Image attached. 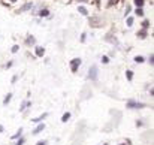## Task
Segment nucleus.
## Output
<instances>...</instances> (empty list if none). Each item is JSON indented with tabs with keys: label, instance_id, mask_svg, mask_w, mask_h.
<instances>
[{
	"label": "nucleus",
	"instance_id": "1",
	"mask_svg": "<svg viewBox=\"0 0 154 145\" xmlns=\"http://www.w3.org/2000/svg\"><path fill=\"white\" fill-rule=\"evenodd\" d=\"M88 78H90L91 81H96V79H97V67H96V66H91V67H90Z\"/></svg>",
	"mask_w": 154,
	"mask_h": 145
},
{
	"label": "nucleus",
	"instance_id": "2",
	"mask_svg": "<svg viewBox=\"0 0 154 145\" xmlns=\"http://www.w3.org/2000/svg\"><path fill=\"white\" fill-rule=\"evenodd\" d=\"M127 108L139 109V108H144V103H138V102H135V100H129V102H127Z\"/></svg>",
	"mask_w": 154,
	"mask_h": 145
},
{
	"label": "nucleus",
	"instance_id": "3",
	"mask_svg": "<svg viewBox=\"0 0 154 145\" xmlns=\"http://www.w3.org/2000/svg\"><path fill=\"white\" fill-rule=\"evenodd\" d=\"M81 64V58H73L70 62V67H72V72H76L78 70V66Z\"/></svg>",
	"mask_w": 154,
	"mask_h": 145
},
{
	"label": "nucleus",
	"instance_id": "4",
	"mask_svg": "<svg viewBox=\"0 0 154 145\" xmlns=\"http://www.w3.org/2000/svg\"><path fill=\"white\" fill-rule=\"evenodd\" d=\"M47 117H48V114L45 112V114H42V115H40V117H38V118H33L31 121H33V123H40V121H44Z\"/></svg>",
	"mask_w": 154,
	"mask_h": 145
},
{
	"label": "nucleus",
	"instance_id": "5",
	"mask_svg": "<svg viewBox=\"0 0 154 145\" xmlns=\"http://www.w3.org/2000/svg\"><path fill=\"white\" fill-rule=\"evenodd\" d=\"M44 129H45V124H44V123H40V124L36 127V129L33 130V135H38V133H40V132L44 130Z\"/></svg>",
	"mask_w": 154,
	"mask_h": 145
},
{
	"label": "nucleus",
	"instance_id": "6",
	"mask_svg": "<svg viewBox=\"0 0 154 145\" xmlns=\"http://www.w3.org/2000/svg\"><path fill=\"white\" fill-rule=\"evenodd\" d=\"M44 54H45V49L42 48V47H36V55H38V57H42Z\"/></svg>",
	"mask_w": 154,
	"mask_h": 145
},
{
	"label": "nucleus",
	"instance_id": "7",
	"mask_svg": "<svg viewBox=\"0 0 154 145\" xmlns=\"http://www.w3.org/2000/svg\"><path fill=\"white\" fill-rule=\"evenodd\" d=\"M11 99H12V94H11V93H9V94H8L6 97H5V100H3V105L6 106L8 103H9V102H11Z\"/></svg>",
	"mask_w": 154,
	"mask_h": 145
},
{
	"label": "nucleus",
	"instance_id": "8",
	"mask_svg": "<svg viewBox=\"0 0 154 145\" xmlns=\"http://www.w3.org/2000/svg\"><path fill=\"white\" fill-rule=\"evenodd\" d=\"M31 8V3H27V5H24L21 9H18V12H24V11H27V9H30Z\"/></svg>",
	"mask_w": 154,
	"mask_h": 145
},
{
	"label": "nucleus",
	"instance_id": "9",
	"mask_svg": "<svg viewBox=\"0 0 154 145\" xmlns=\"http://www.w3.org/2000/svg\"><path fill=\"white\" fill-rule=\"evenodd\" d=\"M69 118H70V112H66V114L62 117V121H63V123H67V120H69Z\"/></svg>",
	"mask_w": 154,
	"mask_h": 145
},
{
	"label": "nucleus",
	"instance_id": "10",
	"mask_svg": "<svg viewBox=\"0 0 154 145\" xmlns=\"http://www.w3.org/2000/svg\"><path fill=\"white\" fill-rule=\"evenodd\" d=\"M126 78L129 79V81H132V79H133V72H132V70H127V72H126Z\"/></svg>",
	"mask_w": 154,
	"mask_h": 145
},
{
	"label": "nucleus",
	"instance_id": "11",
	"mask_svg": "<svg viewBox=\"0 0 154 145\" xmlns=\"http://www.w3.org/2000/svg\"><path fill=\"white\" fill-rule=\"evenodd\" d=\"M21 133H23V129H21V127H20V130L18 132H16L14 136H12V139H16V138H20V136H21Z\"/></svg>",
	"mask_w": 154,
	"mask_h": 145
},
{
	"label": "nucleus",
	"instance_id": "12",
	"mask_svg": "<svg viewBox=\"0 0 154 145\" xmlns=\"http://www.w3.org/2000/svg\"><path fill=\"white\" fill-rule=\"evenodd\" d=\"M135 62H136V63H142V62H144V57H142V55H136V57H135Z\"/></svg>",
	"mask_w": 154,
	"mask_h": 145
},
{
	"label": "nucleus",
	"instance_id": "13",
	"mask_svg": "<svg viewBox=\"0 0 154 145\" xmlns=\"http://www.w3.org/2000/svg\"><path fill=\"white\" fill-rule=\"evenodd\" d=\"M39 15H40V16H48L49 12H48V9H44V11H40V12H39Z\"/></svg>",
	"mask_w": 154,
	"mask_h": 145
},
{
	"label": "nucleus",
	"instance_id": "14",
	"mask_svg": "<svg viewBox=\"0 0 154 145\" xmlns=\"http://www.w3.org/2000/svg\"><path fill=\"white\" fill-rule=\"evenodd\" d=\"M135 5L138 6V8H142V5H144V0H135Z\"/></svg>",
	"mask_w": 154,
	"mask_h": 145
},
{
	"label": "nucleus",
	"instance_id": "15",
	"mask_svg": "<svg viewBox=\"0 0 154 145\" xmlns=\"http://www.w3.org/2000/svg\"><path fill=\"white\" fill-rule=\"evenodd\" d=\"M29 105H30V102H24V103L21 105V108H20V111H24V109H25V108H27Z\"/></svg>",
	"mask_w": 154,
	"mask_h": 145
},
{
	"label": "nucleus",
	"instance_id": "16",
	"mask_svg": "<svg viewBox=\"0 0 154 145\" xmlns=\"http://www.w3.org/2000/svg\"><path fill=\"white\" fill-rule=\"evenodd\" d=\"M127 25H129V27H132V25H133V18H132V16L127 18Z\"/></svg>",
	"mask_w": 154,
	"mask_h": 145
},
{
	"label": "nucleus",
	"instance_id": "17",
	"mask_svg": "<svg viewBox=\"0 0 154 145\" xmlns=\"http://www.w3.org/2000/svg\"><path fill=\"white\" fill-rule=\"evenodd\" d=\"M79 12H81L82 15H87V14H88L87 9H85V8H82V6H79Z\"/></svg>",
	"mask_w": 154,
	"mask_h": 145
},
{
	"label": "nucleus",
	"instance_id": "18",
	"mask_svg": "<svg viewBox=\"0 0 154 145\" xmlns=\"http://www.w3.org/2000/svg\"><path fill=\"white\" fill-rule=\"evenodd\" d=\"M136 15H139V16H142V15H144L142 8H138V9H136Z\"/></svg>",
	"mask_w": 154,
	"mask_h": 145
},
{
	"label": "nucleus",
	"instance_id": "19",
	"mask_svg": "<svg viewBox=\"0 0 154 145\" xmlns=\"http://www.w3.org/2000/svg\"><path fill=\"white\" fill-rule=\"evenodd\" d=\"M102 62H103V63H109V58L106 55H103V57H102Z\"/></svg>",
	"mask_w": 154,
	"mask_h": 145
},
{
	"label": "nucleus",
	"instance_id": "20",
	"mask_svg": "<svg viewBox=\"0 0 154 145\" xmlns=\"http://www.w3.org/2000/svg\"><path fill=\"white\" fill-rule=\"evenodd\" d=\"M148 25H150V23H148V21H144V23H142V27H144V29H147Z\"/></svg>",
	"mask_w": 154,
	"mask_h": 145
},
{
	"label": "nucleus",
	"instance_id": "21",
	"mask_svg": "<svg viewBox=\"0 0 154 145\" xmlns=\"http://www.w3.org/2000/svg\"><path fill=\"white\" fill-rule=\"evenodd\" d=\"M138 35H139V36H141L142 39H144V38H145V35H147V33H145V30H144V31H141V33H138Z\"/></svg>",
	"mask_w": 154,
	"mask_h": 145
},
{
	"label": "nucleus",
	"instance_id": "22",
	"mask_svg": "<svg viewBox=\"0 0 154 145\" xmlns=\"http://www.w3.org/2000/svg\"><path fill=\"white\" fill-rule=\"evenodd\" d=\"M16 51H18V45H14L12 47V53H16Z\"/></svg>",
	"mask_w": 154,
	"mask_h": 145
},
{
	"label": "nucleus",
	"instance_id": "23",
	"mask_svg": "<svg viewBox=\"0 0 154 145\" xmlns=\"http://www.w3.org/2000/svg\"><path fill=\"white\" fill-rule=\"evenodd\" d=\"M23 144H24V139H23V138H20V141L16 142V145H23Z\"/></svg>",
	"mask_w": 154,
	"mask_h": 145
},
{
	"label": "nucleus",
	"instance_id": "24",
	"mask_svg": "<svg viewBox=\"0 0 154 145\" xmlns=\"http://www.w3.org/2000/svg\"><path fill=\"white\" fill-rule=\"evenodd\" d=\"M38 145H47V141H40V142H38Z\"/></svg>",
	"mask_w": 154,
	"mask_h": 145
},
{
	"label": "nucleus",
	"instance_id": "25",
	"mask_svg": "<svg viewBox=\"0 0 154 145\" xmlns=\"http://www.w3.org/2000/svg\"><path fill=\"white\" fill-rule=\"evenodd\" d=\"M3 132V126H0V133H2Z\"/></svg>",
	"mask_w": 154,
	"mask_h": 145
},
{
	"label": "nucleus",
	"instance_id": "26",
	"mask_svg": "<svg viewBox=\"0 0 154 145\" xmlns=\"http://www.w3.org/2000/svg\"><path fill=\"white\" fill-rule=\"evenodd\" d=\"M78 2H85V0H78Z\"/></svg>",
	"mask_w": 154,
	"mask_h": 145
},
{
	"label": "nucleus",
	"instance_id": "27",
	"mask_svg": "<svg viewBox=\"0 0 154 145\" xmlns=\"http://www.w3.org/2000/svg\"><path fill=\"white\" fill-rule=\"evenodd\" d=\"M11 2H16V0H11Z\"/></svg>",
	"mask_w": 154,
	"mask_h": 145
},
{
	"label": "nucleus",
	"instance_id": "28",
	"mask_svg": "<svg viewBox=\"0 0 154 145\" xmlns=\"http://www.w3.org/2000/svg\"><path fill=\"white\" fill-rule=\"evenodd\" d=\"M103 145H106V144H103Z\"/></svg>",
	"mask_w": 154,
	"mask_h": 145
}]
</instances>
